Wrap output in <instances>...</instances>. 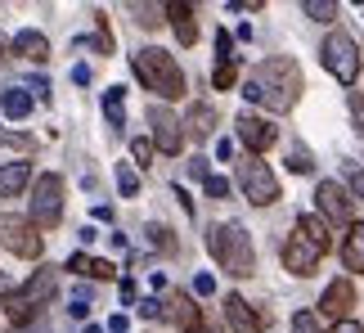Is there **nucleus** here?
I'll return each mask as SVG.
<instances>
[{
  "label": "nucleus",
  "mask_w": 364,
  "mask_h": 333,
  "mask_svg": "<svg viewBox=\"0 0 364 333\" xmlns=\"http://www.w3.org/2000/svg\"><path fill=\"white\" fill-rule=\"evenodd\" d=\"M292 333H324V329H319V320L311 311H297V315H292Z\"/></svg>",
  "instance_id": "31"
},
{
  "label": "nucleus",
  "mask_w": 364,
  "mask_h": 333,
  "mask_svg": "<svg viewBox=\"0 0 364 333\" xmlns=\"http://www.w3.org/2000/svg\"><path fill=\"white\" fill-rule=\"evenodd\" d=\"M0 288H5V280H0Z\"/></svg>",
  "instance_id": "47"
},
{
  "label": "nucleus",
  "mask_w": 364,
  "mask_h": 333,
  "mask_svg": "<svg viewBox=\"0 0 364 333\" xmlns=\"http://www.w3.org/2000/svg\"><path fill=\"white\" fill-rule=\"evenodd\" d=\"M193 333H220V329H216V324H207V320H203V324H198V329H193Z\"/></svg>",
  "instance_id": "44"
},
{
  "label": "nucleus",
  "mask_w": 364,
  "mask_h": 333,
  "mask_svg": "<svg viewBox=\"0 0 364 333\" xmlns=\"http://www.w3.org/2000/svg\"><path fill=\"white\" fill-rule=\"evenodd\" d=\"M9 50H14V54H23L27 63H46V59H50V41L41 36V32H18Z\"/></svg>",
  "instance_id": "19"
},
{
  "label": "nucleus",
  "mask_w": 364,
  "mask_h": 333,
  "mask_svg": "<svg viewBox=\"0 0 364 333\" xmlns=\"http://www.w3.org/2000/svg\"><path fill=\"white\" fill-rule=\"evenodd\" d=\"M90 261H95V257L77 253V257H68V270H73V275H86V280H90Z\"/></svg>",
  "instance_id": "36"
},
{
  "label": "nucleus",
  "mask_w": 364,
  "mask_h": 333,
  "mask_svg": "<svg viewBox=\"0 0 364 333\" xmlns=\"http://www.w3.org/2000/svg\"><path fill=\"white\" fill-rule=\"evenodd\" d=\"M207 248H212L216 266L234 275V280H247V275H257V248H252V234L239 226V221H225V226L212 230V239H207Z\"/></svg>",
  "instance_id": "3"
},
{
  "label": "nucleus",
  "mask_w": 364,
  "mask_h": 333,
  "mask_svg": "<svg viewBox=\"0 0 364 333\" xmlns=\"http://www.w3.org/2000/svg\"><path fill=\"white\" fill-rule=\"evenodd\" d=\"M131 154H135L139 166H153V140H135V144H131Z\"/></svg>",
  "instance_id": "34"
},
{
  "label": "nucleus",
  "mask_w": 364,
  "mask_h": 333,
  "mask_svg": "<svg viewBox=\"0 0 364 333\" xmlns=\"http://www.w3.org/2000/svg\"><path fill=\"white\" fill-rule=\"evenodd\" d=\"M5 54H9V46H5V36H0V63H5Z\"/></svg>",
  "instance_id": "45"
},
{
  "label": "nucleus",
  "mask_w": 364,
  "mask_h": 333,
  "mask_svg": "<svg viewBox=\"0 0 364 333\" xmlns=\"http://www.w3.org/2000/svg\"><path fill=\"white\" fill-rule=\"evenodd\" d=\"M297 230H301L306 239H311V243L319 248V253H328V226H324V221H319V216L301 212V216H297Z\"/></svg>",
  "instance_id": "22"
},
{
  "label": "nucleus",
  "mask_w": 364,
  "mask_h": 333,
  "mask_svg": "<svg viewBox=\"0 0 364 333\" xmlns=\"http://www.w3.org/2000/svg\"><path fill=\"white\" fill-rule=\"evenodd\" d=\"M216 158H220V162H230V158H234V144H230V140H220V144H216Z\"/></svg>",
  "instance_id": "41"
},
{
  "label": "nucleus",
  "mask_w": 364,
  "mask_h": 333,
  "mask_svg": "<svg viewBox=\"0 0 364 333\" xmlns=\"http://www.w3.org/2000/svg\"><path fill=\"white\" fill-rule=\"evenodd\" d=\"M355 302H360V293H355V284L346 280H333L328 288H324V297H319V315H328V320H351V311H355Z\"/></svg>",
  "instance_id": "12"
},
{
  "label": "nucleus",
  "mask_w": 364,
  "mask_h": 333,
  "mask_svg": "<svg viewBox=\"0 0 364 333\" xmlns=\"http://www.w3.org/2000/svg\"><path fill=\"white\" fill-rule=\"evenodd\" d=\"M216 104H193L189 108V117H185V131L193 135V140H207V135L216 131Z\"/></svg>",
  "instance_id": "20"
},
{
  "label": "nucleus",
  "mask_w": 364,
  "mask_h": 333,
  "mask_svg": "<svg viewBox=\"0 0 364 333\" xmlns=\"http://www.w3.org/2000/svg\"><path fill=\"white\" fill-rule=\"evenodd\" d=\"M193 293H198V297H212L216 293V280H212V275H198V280H193Z\"/></svg>",
  "instance_id": "37"
},
{
  "label": "nucleus",
  "mask_w": 364,
  "mask_h": 333,
  "mask_svg": "<svg viewBox=\"0 0 364 333\" xmlns=\"http://www.w3.org/2000/svg\"><path fill=\"white\" fill-rule=\"evenodd\" d=\"M234 127H239V140L247 144L252 158H261L265 149H274V135H279L274 122H265V117H257V113H239V122H234Z\"/></svg>",
  "instance_id": "13"
},
{
  "label": "nucleus",
  "mask_w": 364,
  "mask_h": 333,
  "mask_svg": "<svg viewBox=\"0 0 364 333\" xmlns=\"http://www.w3.org/2000/svg\"><path fill=\"white\" fill-rule=\"evenodd\" d=\"M149 239H153V248H162V253H176V239H171L166 226H149Z\"/></svg>",
  "instance_id": "30"
},
{
  "label": "nucleus",
  "mask_w": 364,
  "mask_h": 333,
  "mask_svg": "<svg viewBox=\"0 0 364 333\" xmlns=\"http://www.w3.org/2000/svg\"><path fill=\"white\" fill-rule=\"evenodd\" d=\"M301 90H306L301 68L292 63L288 54H270V59H261L257 73L243 81V100L270 108V113H288V108H297Z\"/></svg>",
  "instance_id": "1"
},
{
  "label": "nucleus",
  "mask_w": 364,
  "mask_h": 333,
  "mask_svg": "<svg viewBox=\"0 0 364 333\" xmlns=\"http://www.w3.org/2000/svg\"><path fill=\"white\" fill-rule=\"evenodd\" d=\"M225 320H230V329L234 333H265V311H257L247 297H239V293H230L225 297Z\"/></svg>",
  "instance_id": "14"
},
{
  "label": "nucleus",
  "mask_w": 364,
  "mask_h": 333,
  "mask_svg": "<svg viewBox=\"0 0 364 333\" xmlns=\"http://www.w3.org/2000/svg\"><path fill=\"white\" fill-rule=\"evenodd\" d=\"M203 189H207V199H225V194H230V180L207 176V180H203Z\"/></svg>",
  "instance_id": "33"
},
{
  "label": "nucleus",
  "mask_w": 364,
  "mask_h": 333,
  "mask_svg": "<svg viewBox=\"0 0 364 333\" xmlns=\"http://www.w3.org/2000/svg\"><path fill=\"white\" fill-rule=\"evenodd\" d=\"M32 221L36 230H54L63 221V176L59 171H46L32 185Z\"/></svg>",
  "instance_id": "5"
},
{
  "label": "nucleus",
  "mask_w": 364,
  "mask_h": 333,
  "mask_svg": "<svg viewBox=\"0 0 364 333\" xmlns=\"http://www.w3.org/2000/svg\"><path fill=\"white\" fill-rule=\"evenodd\" d=\"M73 81H77V86H86V81H90V68L77 63V68H73Z\"/></svg>",
  "instance_id": "40"
},
{
  "label": "nucleus",
  "mask_w": 364,
  "mask_h": 333,
  "mask_svg": "<svg viewBox=\"0 0 364 333\" xmlns=\"http://www.w3.org/2000/svg\"><path fill=\"white\" fill-rule=\"evenodd\" d=\"M346 108H351L355 131H360V140H364V95H360V90H351V95H346Z\"/></svg>",
  "instance_id": "29"
},
{
  "label": "nucleus",
  "mask_w": 364,
  "mask_h": 333,
  "mask_svg": "<svg viewBox=\"0 0 364 333\" xmlns=\"http://www.w3.org/2000/svg\"><path fill=\"white\" fill-rule=\"evenodd\" d=\"M189 176H193V180H207V158H193V162H189Z\"/></svg>",
  "instance_id": "39"
},
{
  "label": "nucleus",
  "mask_w": 364,
  "mask_h": 333,
  "mask_svg": "<svg viewBox=\"0 0 364 333\" xmlns=\"http://www.w3.org/2000/svg\"><path fill=\"white\" fill-rule=\"evenodd\" d=\"M131 68H135L139 86L153 90L158 100L171 104V100H180V95H185V73H180V63H176L166 50H158V46L135 50V54H131Z\"/></svg>",
  "instance_id": "2"
},
{
  "label": "nucleus",
  "mask_w": 364,
  "mask_h": 333,
  "mask_svg": "<svg viewBox=\"0 0 364 333\" xmlns=\"http://www.w3.org/2000/svg\"><path fill=\"white\" fill-rule=\"evenodd\" d=\"M32 180V166L27 162H0V199H18Z\"/></svg>",
  "instance_id": "17"
},
{
  "label": "nucleus",
  "mask_w": 364,
  "mask_h": 333,
  "mask_svg": "<svg viewBox=\"0 0 364 333\" xmlns=\"http://www.w3.org/2000/svg\"><path fill=\"white\" fill-rule=\"evenodd\" d=\"M104 117L113 122V127H126V108H122V86L104 90Z\"/></svg>",
  "instance_id": "23"
},
{
  "label": "nucleus",
  "mask_w": 364,
  "mask_h": 333,
  "mask_svg": "<svg viewBox=\"0 0 364 333\" xmlns=\"http://www.w3.org/2000/svg\"><path fill=\"white\" fill-rule=\"evenodd\" d=\"M346 189H351L355 199L364 203V166H360V162H346Z\"/></svg>",
  "instance_id": "28"
},
{
  "label": "nucleus",
  "mask_w": 364,
  "mask_h": 333,
  "mask_svg": "<svg viewBox=\"0 0 364 333\" xmlns=\"http://www.w3.org/2000/svg\"><path fill=\"white\" fill-rule=\"evenodd\" d=\"M0 243H5L14 257H23V261H36L41 253H46L41 230L32 226V221H23V216H5V221H0Z\"/></svg>",
  "instance_id": "8"
},
{
  "label": "nucleus",
  "mask_w": 364,
  "mask_h": 333,
  "mask_svg": "<svg viewBox=\"0 0 364 333\" xmlns=\"http://www.w3.org/2000/svg\"><path fill=\"white\" fill-rule=\"evenodd\" d=\"M113 275H117V266H113V261H100V257L90 261V280H113Z\"/></svg>",
  "instance_id": "35"
},
{
  "label": "nucleus",
  "mask_w": 364,
  "mask_h": 333,
  "mask_svg": "<svg viewBox=\"0 0 364 333\" xmlns=\"http://www.w3.org/2000/svg\"><path fill=\"white\" fill-rule=\"evenodd\" d=\"M301 14L315 18V23H333V18H338V5H333V0H306Z\"/></svg>",
  "instance_id": "24"
},
{
  "label": "nucleus",
  "mask_w": 364,
  "mask_h": 333,
  "mask_svg": "<svg viewBox=\"0 0 364 333\" xmlns=\"http://www.w3.org/2000/svg\"><path fill=\"white\" fill-rule=\"evenodd\" d=\"M54 288H59V275H54V270H36L23 288H9V293H5V315H9V324H27V320H32V315L54 297Z\"/></svg>",
  "instance_id": "4"
},
{
  "label": "nucleus",
  "mask_w": 364,
  "mask_h": 333,
  "mask_svg": "<svg viewBox=\"0 0 364 333\" xmlns=\"http://www.w3.org/2000/svg\"><path fill=\"white\" fill-rule=\"evenodd\" d=\"M279 257H284V270H288V275L306 280V275L319 270V257H324V253H319V248L306 239L297 226H292V234H288V243H284V253H279Z\"/></svg>",
  "instance_id": "10"
},
{
  "label": "nucleus",
  "mask_w": 364,
  "mask_h": 333,
  "mask_svg": "<svg viewBox=\"0 0 364 333\" xmlns=\"http://www.w3.org/2000/svg\"><path fill=\"white\" fill-rule=\"evenodd\" d=\"M239 189H243V199L252 207H270L284 199V189H279V176H274V166H265L261 158H247L239 162Z\"/></svg>",
  "instance_id": "6"
},
{
  "label": "nucleus",
  "mask_w": 364,
  "mask_h": 333,
  "mask_svg": "<svg viewBox=\"0 0 364 333\" xmlns=\"http://www.w3.org/2000/svg\"><path fill=\"white\" fill-rule=\"evenodd\" d=\"M86 333H104V329H86Z\"/></svg>",
  "instance_id": "46"
},
{
  "label": "nucleus",
  "mask_w": 364,
  "mask_h": 333,
  "mask_svg": "<svg viewBox=\"0 0 364 333\" xmlns=\"http://www.w3.org/2000/svg\"><path fill=\"white\" fill-rule=\"evenodd\" d=\"M166 18L176 23V36H180V46H193V41H198V23H193V5H180V0H171V5H166Z\"/></svg>",
  "instance_id": "18"
},
{
  "label": "nucleus",
  "mask_w": 364,
  "mask_h": 333,
  "mask_svg": "<svg viewBox=\"0 0 364 333\" xmlns=\"http://www.w3.org/2000/svg\"><path fill=\"white\" fill-rule=\"evenodd\" d=\"M315 203H319V221H328V226H351V194H346L338 180H319Z\"/></svg>",
  "instance_id": "11"
},
{
  "label": "nucleus",
  "mask_w": 364,
  "mask_h": 333,
  "mask_svg": "<svg viewBox=\"0 0 364 333\" xmlns=\"http://www.w3.org/2000/svg\"><path fill=\"white\" fill-rule=\"evenodd\" d=\"M139 315H144V320H158V315H162V302L158 297H144V302H139Z\"/></svg>",
  "instance_id": "38"
},
{
  "label": "nucleus",
  "mask_w": 364,
  "mask_h": 333,
  "mask_svg": "<svg viewBox=\"0 0 364 333\" xmlns=\"http://www.w3.org/2000/svg\"><path fill=\"white\" fill-rule=\"evenodd\" d=\"M342 266L351 275H364V221L346 226V243H342Z\"/></svg>",
  "instance_id": "16"
},
{
  "label": "nucleus",
  "mask_w": 364,
  "mask_h": 333,
  "mask_svg": "<svg viewBox=\"0 0 364 333\" xmlns=\"http://www.w3.org/2000/svg\"><path fill=\"white\" fill-rule=\"evenodd\" d=\"M162 315H166V320H176V324L185 329V333H193V329L203 324V311L193 307V297H189V293H166V307H162Z\"/></svg>",
  "instance_id": "15"
},
{
  "label": "nucleus",
  "mask_w": 364,
  "mask_h": 333,
  "mask_svg": "<svg viewBox=\"0 0 364 333\" xmlns=\"http://www.w3.org/2000/svg\"><path fill=\"white\" fill-rule=\"evenodd\" d=\"M0 113L14 117V122H23L27 113H32V95H27L23 86H9V90H0Z\"/></svg>",
  "instance_id": "21"
},
{
  "label": "nucleus",
  "mask_w": 364,
  "mask_h": 333,
  "mask_svg": "<svg viewBox=\"0 0 364 333\" xmlns=\"http://www.w3.org/2000/svg\"><path fill=\"white\" fill-rule=\"evenodd\" d=\"M131 14H135L139 27H158L166 18V5H131Z\"/></svg>",
  "instance_id": "25"
},
{
  "label": "nucleus",
  "mask_w": 364,
  "mask_h": 333,
  "mask_svg": "<svg viewBox=\"0 0 364 333\" xmlns=\"http://www.w3.org/2000/svg\"><path fill=\"white\" fill-rule=\"evenodd\" d=\"M117 189H122V199H135V194H139V176L131 171V166H117Z\"/></svg>",
  "instance_id": "27"
},
{
  "label": "nucleus",
  "mask_w": 364,
  "mask_h": 333,
  "mask_svg": "<svg viewBox=\"0 0 364 333\" xmlns=\"http://www.w3.org/2000/svg\"><path fill=\"white\" fill-rule=\"evenodd\" d=\"M288 166H292V171H297V176H306V171H315V158L306 154V149H292V158H288Z\"/></svg>",
  "instance_id": "32"
},
{
  "label": "nucleus",
  "mask_w": 364,
  "mask_h": 333,
  "mask_svg": "<svg viewBox=\"0 0 364 333\" xmlns=\"http://www.w3.org/2000/svg\"><path fill=\"white\" fill-rule=\"evenodd\" d=\"M319 59H324V68L342 81V86H351L360 77V46L346 32H328L324 46H319Z\"/></svg>",
  "instance_id": "7"
},
{
  "label": "nucleus",
  "mask_w": 364,
  "mask_h": 333,
  "mask_svg": "<svg viewBox=\"0 0 364 333\" xmlns=\"http://www.w3.org/2000/svg\"><path fill=\"white\" fill-rule=\"evenodd\" d=\"M338 333H364V329H360L355 320H342V324H338Z\"/></svg>",
  "instance_id": "43"
},
{
  "label": "nucleus",
  "mask_w": 364,
  "mask_h": 333,
  "mask_svg": "<svg viewBox=\"0 0 364 333\" xmlns=\"http://www.w3.org/2000/svg\"><path fill=\"white\" fill-rule=\"evenodd\" d=\"M126 324H131L126 315H113V320H108V329H113V333H126Z\"/></svg>",
  "instance_id": "42"
},
{
  "label": "nucleus",
  "mask_w": 364,
  "mask_h": 333,
  "mask_svg": "<svg viewBox=\"0 0 364 333\" xmlns=\"http://www.w3.org/2000/svg\"><path fill=\"white\" fill-rule=\"evenodd\" d=\"M212 81H216L220 90H230L234 81H239V63H234V59H220V63H216V73H212Z\"/></svg>",
  "instance_id": "26"
},
{
  "label": "nucleus",
  "mask_w": 364,
  "mask_h": 333,
  "mask_svg": "<svg viewBox=\"0 0 364 333\" xmlns=\"http://www.w3.org/2000/svg\"><path fill=\"white\" fill-rule=\"evenodd\" d=\"M149 140L162 154H180L185 149V122H180L166 104H149Z\"/></svg>",
  "instance_id": "9"
}]
</instances>
